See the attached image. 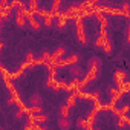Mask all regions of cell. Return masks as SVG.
<instances>
[{
  "mask_svg": "<svg viewBox=\"0 0 130 130\" xmlns=\"http://www.w3.org/2000/svg\"><path fill=\"white\" fill-rule=\"evenodd\" d=\"M72 20H74V31H75V38H77L78 44L86 46L87 44V37H86V28H84V23H83V17L77 15Z\"/></svg>",
  "mask_w": 130,
  "mask_h": 130,
  "instance_id": "6da1fadb",
  "label": "cell"
},
{
  "mask_svg": "<svg viewBox=\"0 0 130 130\" xmlns=\"http://www.w3.org/2000/svg\"><path fill=\"white\" fill-rule=\"evenodd\" d=\"M100 72H101V60L98 57H93L89 60V64H87V71H86V75L95 81L98 77H100Z\"/></svg>",
  "mask_w": 130,
  "mask_h": 130,
  "instance_id": "7a4b0ae2",
  "label": "cell"
},
{
  "mask_svg": "<svg viewBox=\"0 0 130 130\" xmlns=\"http://www.w3.org/2000/svg\"><path fill=\"white\" fill-rule=\"evenodd\" d=\"M28 28H31L34 32H38L43 28V20L35 12H29L28 14Z\"/></svg>",
  "mask_w": 130,
  "mask_h": 130,
  "instance_id": "3957f363",
  "label": "cell"
},
{
  "mask_svg": "<svg viewBox=\"0 0 130 130\" xmlns=\"http://www.w3.org/2000/svg\"><path fill=\"white\" fill-rule=\"evenodd\" d=\"M14 23H15L17 28L25 29L28 26V15L23 14V12H20V11H15V14H14Z\"/></svg>",
  "mask_w": 130,
  "mask_h": 130,
  "instance_id": "277c9868",
  "label": "cell"
},
{
  "mask_svg": "<svg viewBox=\"0 0 130 130\" xmlns=\"http://www.w3.org/2000/svg\"><path fill=\"white\" fill-rule=\"evenodd\" d=\"M64 57H66V47H64V46H58V47H55L51 52V61H52V64L57 63L58 60L64 58Z\"/></svg>",
  "mask_w": 130,
  "mask_h": 130,
  "instance_id": "5b68a950",
  "label": "cell"
},
{
  "mask_svg": "<svg viewBox=\"0 0 130 130\" xmlns=\"http://www.w3.org/2000/svg\"><path fill=\"white\" fill-rule=\"evenodd\" d=\"M113 81H115V84H116V86H119L121 83L127 81V72H125V71H122V69H118V71H115Z\"/></svg>",
  "mask_w": 130,
  "mask_h": 130,
  "instance_id": "8992f818",
  "label": "cell"
},
{
  "mask_svg": "<svg viewBox=\"0 0 130 130\" xmlns=\"http://www.w3.org/2000/svg\"><path fill=\"white\" fill-rule=\"evenodd\" d=\"M58 127L63 128V130L71 128V127H72V121L69 119V116H60V119H58Z\"/></svg>",
  "mask_w": 130,
  "mask_h": 130,
  "instance_id": "52a82bcc",
  "label": "cell"
},
{
  "mask_svg": "<svg viewBox=\"0 0 130 130\" xmlns=\"http://www.w3.org/2000/svg\"><path fill=\"white\" fill-rule=\"evenodd\" d=\"M31 116H32L35 124H46L49 121V116L44 115V113H37V115H31Z\"/></svg>",
  "mask_w": 130,
  "mask_h": 130,
  "instance_id": "ba28073f",
  "label": "cell"
},
{
  "mask_svg": "<svg viewBox=\"0 0 130 130\" xmlns=\"http://www.w3.org/2000/svg\"><path fill=\"white\" fill-rule=\"evenodd\" d=\"M77 127L78 128H92L93 125L90 124V121L87 118H78L77 119Z\"/></svg>",
  "mask_w": 130,
  "mask_h": 130,
  "instance_id": "9c48e42d",
  "label": "cell"
},
{
  "mask_svg": "<svg viewBox=\"0 0 130 130\" xmlns=\"http://www.w3.org/2000/svg\"><path fill=\"white\" fill-rule=\"evenodd\" d=\"M66 61L69 64V68L71 66H75V64L80 63V54H71L69 57H66Z\"/></svg>",
  "mask_w": 130,
  "mask_h": 130,
  "instance_id": "30bf717a",
  "label": "cell"
},
{
  "mask_svg": "<svg viewBox=\"0 0 130 130\" xmlns=\"http://www.w3.org/2000/svg\"><path fill=\"white\" fill-rule=\"evenodd\" d=\"M119 9H121V15L122 17H130V2H122Z\"/></svg>",
  "mask_w": 130,
  "mask_h": 130,
  "instance_id": "8fae6325",
  "label": "cell"
},
{
  "mask_svg": "<svg viewBox=\"0 0 130 130\" xmlns=\"http://www.w3.org/2000/svg\"><path fill=\"white\" fill-rule=\"evenodd\" d=\"M71 110H72V106L64 103L63 106H60V116H71Z\"/></svg>",
  "mask_w": 130,
  "mask_h": 130,
  "instance_id": "7c38bea8",
  "label": "cell"
},
{
  "mask_svg": "<svg viewBox=\"0 0 130 130\" xmlns=\"http://www.w3.org/2000/svg\"><path fill=\"white\" fill-rule=\"evenodd\" d=\"M38 3H40V0H28V6H29V11L31 12H35L38 8Z\"/></svg>",
  "mask_w": 130,
  "mask_h": 130,
  "instance_id": "4fadbf2b",
  "label": "cell"
},
{
  "mask_svg": "<svg viewBox=\"0 0 130 130\" xmlns=\"http://www.w3.org/2000/svg\"><path fill=\"white\" fill-rule=\"evenodd\" d=\"M29 106H41V96L40 95H32L29 100Z\"/></svg>",
  "mask_w": 130,
  "mask_h": 130,
  "instance_id": "5bb4252c",
  "label": "cell"
},
{
  "mask_svg": "<svg viewBox=\"0 0 130 130\" xmlns=\"http://www.w3.org/2000/svg\"><path fill=\"white\" fill-rule=\"evenodd\" d=\"M101 51H103V52H104L106 55H110V54L113 52V46H112V41L109 40V41H107V43H106V44L103 46V49H101Z\"/></svg>",
  "mask_w": 130,
  "mask_h": 130,
  "instance_id": "9a60e30c",
  "label": "cell"
},
{
  "mask_svg": "<svg viewBox=\"0 0 130 130\" xmlns=\"http://www.w3.org/2000/svg\"><path fill=\"white\" fill-rule=\"evenodd\" d=\"M71 75H72V78H80L81 77V69L77 68V64L75 66H71Z\"/></svg>",
  "mask_w": 130,
  "mask_h": 130,
  "instance_id": "2e32d148",
  "label": "cell"
},
{
  "mask_svg": "<svg viewBox=\"0 0 130 130\" xmlns=\"http://www.w3.org/2000/svg\"><path fill=\"white\" fill-rule=\"evenodd\" d=\"M28 112H29L31 115H37V113H41L43 109H41V106H29V107H28Z\"/></svg>",
  "mask_w": 130,
  "mask_h": 130,
  "instance_id": "e0dca14e",
  "label": "cell"
},
{
  "mask_svg": "<svg viewBox=\"0 0 130 130\" xmlns=\"http://www.w3.org/2000/svg\"><path fill=\"white\" fill-rule=\"evenodd\" d=\"M125 41H127V44H130V17H128V23H127V29H125Z\"/></svg>",
  "mask_w": 130,
  "mask_h": 130,
  "instance_id": "ac0fdd59",
  "label": "cell"
},
{
  "mask_svg": "<svg viewBox=\"0 0 130 130\" xmlns=\"http://www.w3.org/2000/svg\"><path fill=\"white\" fill-rule=\"evenodd\" d=\"M34 60H35V55H34L32 52H28V54H26V57H25V61H28V63H31V64H32V63H34Z\"/></svg>",
  "mask_w": 130,
  "mask_h": 130,
  "instance_id": "d6986e66",
  "label": "cell"
},
{
  "mask_svg": "<svg viewBox=\"0 0 130 130\" xmlns=\"http://www.w3.org/2000/svg\"><path fill=\"white\" fill-rule=\"evenodd\" d=\"M11 2H12V3H17V5H19V3H22V0H11Z\"/></svg>",
  "mask_w": 130,
  "mask_h": 130,
  "instance_id": "ffe728a7",
  "label": "cell"
},
{
  "mask_svg": "<svg viewBox=\"0 0 130 130\" xmlns=\"http://www.w3.org/2000/svg\"><path fill=\"white\" fill-rule=\"evenodd\" d=\"M90 2H92V3H96V0H90Z\"/></svg>",
  "mask_w": 130,
  "mask_h": 130,
  "instance_id": "44dd1931",
  "label": "cell"
}]
</instances>
